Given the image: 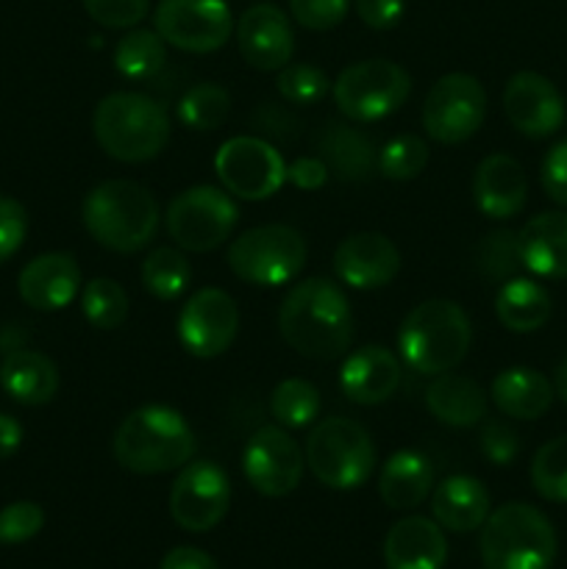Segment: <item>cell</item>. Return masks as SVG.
<instances>
[{"instance_id": "6da1fadb", "label": "cell", "mask_w": 567, "mask_h": 569, "mask_svg": "<svg viewBox=\"0 0 567 569\" xmlns=\"http://www.w3.org/2000/svg\"><path fill=\"white\" fill-rule=\"evenodd\" d=\"M278 331L295 353L334 361L354 342V311L337 283L328 278H306L284 298Z\"/></svg>"}, {"instance_id": "7a4b0ae2", "label": "cell", "mask_w": 567, "mask_h": 569, "mask_svg": "<svg viewBox=\"0 0 567 569\" xmlns=\"http://www.w3.org/2000/svg\"><path fill=\"white\" fill-rule=\"evenodd\" d=\"M195 431L181 411L150 403L131 411L115 433V459L137 476H161L181 470L195 456Z\"/></svg>"}, {"instance_id": "3957f363", "label": "cell", "mask_w": 567, "mask_h": 569, "mask_svg": "<svg viewBox=\"0 0 567 569\" xmlns=\"http://www.w3.org/2000/svg\"><path fill=\"white\" fill-rule=\"evenodd\" d=\"M81 220L89 237L115 253H137L148 248L159 231V206L142 183L103 181L83 198Z\"/></svg>"}, {"instance_id": "277c9868", "label": "cell", "mask_w": 567, "mask_h": 569, "mask_svg": "<svg viewBox=\"0 0 567 569\" xmlns=\"http://www.w3.org/2000/svg\"><path fill=\"white\" fill-rule=\"evenodd\" d=\"M472 342V326L459 303L445 298L426 300L404 317L398 353L417 376H442L465 361Z\"/></svg>"}, {"instance_id": "5b68a950", "label": "cell", "mask_w": 567, "mask_h": 569, "mask_svg": "<svg viewBox=\"0 0 567 569\" xmlns=\"http://www.w3.org/2000/svg\"><path fill=\"white\" fill-rule=\"evenodd\" d=\"M92 131L106 156L122 164H142L167 148L172 126L165 106L150 94L115 92L94 106Z\"/></svg>"}, {"instance_id": "8992f818", "label": "cell", "mask_w": 567, "mask_h": 569, "mask_svg": "<svg viewBox=\"0 0 567 569\" xmlns=\"http://www.w3.org/2000/svg\"><path fill=\"white\" fill-rule=\"evenodd\" d=\"M478 548L484 569H550L556 559V531L534 506L506 503L489 511Z\"/></svg>"}, {"instance_id": "52a82bcc", "label": "cell", "mask_w": 567, "mask_h": 569, "mask_svg": "<svg viewBox=\"0 0 567 569\" xmlns=\"http://www.w3.org/2000/svg\"><path fill=\"white\" fill-rule=\"evenodd\" d=\"M306 465L328 489H359L376 470V445L361 422L328 417L311 428L306 439Z\"/></svg>"}, {"instance_id": "ba28073f", "label": "cell", "mask_w": 567, "mask_h": 569, "mask_svg": "<svg viewBox=\"0 0 567 569\" xmlns=\"http://www.w3.org/2000/svg\"><path fill=\"white\" fill-rule=\"evenodd\" d=\"M306 239L292 226H259L239 233L228 248V267L233 276L253 287H284L306 267Z\"/></svg>"}, {"instance_id": "9c48e42d", "label": "cell", "mask_w": 567, "mask_h": 569, "mask_svg": "<svg viewBox=\"0 0 567 569\" xmlns=\"http://www.w3.org/2000/svg\"><path fill=\"white\" fill-rule=\"evenodd\" d=\"M239 222V206L226 189L200 187L183 189L165 211V228L172 242L189 253H211L231 239Z\"/></svg>"}, {"instance_id": "30bf717a", "label": "cell", "mask_w": 567, "mask_h": 569, "mask_svg": "<svg viewBox=\"0 0 567 569\" xmlns=\"http://www.w3.org/2000/svg\"><path fill=\"white\" fill-rule=\"evenodd\" d=\"M334 103L350 122H376L395 114L411 94V76L387 59L345 67L331 83Z\"/></svg>"}, {"instance_id": "8fae6325", "label": "cell", "mask_w": 567, "mask_h": 569, "mask_svg": "<svg viewBox=\"0 0 567 569\" xmlns=\"http://www.w3.org/2000/svg\"><path fill=\"white\" fill-rule=\"evenodd\" d=\"M487 92L467 72H448L422 100V128L439 144H461L484 126Z\"/></svg>"}, {"instance_id": "7c38bea8", "label": "cell", "mask_w": 567, "mask_h": 569, "mask_svg": "<svg viewBox=\"0 0 567 569\" xmlns=\"http://www.w3.org/2000/svg\"><path fill=\"white\" fill-rule=\"evenodd\" d=\"M215 172L222 189L239 200H267L287 183V161L261 137H233L220 144Z\"/></svg>"}, {"instance_id": "4fadbf2b", "label": "cell", "mask_w": 567, "mask_h": 569, "mask_svg": "<svg viewBox=\"0 0 567 569\" xmlns=\"http://www.w3.org/2000/svg\"><path fill=\"white\" fill-rule=\"evenodd\" d=\"M153 26L183 53H215L231 39L233 14L226 0H159Z\"/></svg>"}, {"instance_id": "5bb4252c", "label": "cell", "mask_w": 567, "mask_h": 569, "mask_svg": "<svg viewBox=\"0 0 567 569\" xmlns=\"http://www.w3.org/2000/svg\"><path fill=\"white\" fill-rule=\"evenodd\" d=\"M231 506V481L215 461H189L170 489V517L189 533H206L222 522Z\"/></svg>"}, {"instance_id": "9a60e30c", "label": "cell", "mask_w": 567, "mask_h": 569, "mask_svg": "<svg viewBox=\"0 0 567 569\" xmlns=\"http://www.w3.org/2000/svg\"><path fill=\"white\" fill-rule=\"evenodd\" d=\"M306 456L281 426H261L248 439L242 453L245 481L265 498H284L295 492L304 478Z\"/></svg>"}, {"instance_id": "2e32d148", "label": "cell", "mask_w": 567, "mask_h": 569, "mask_svg": "<svg viewBox=\"0 0 567 569\" xmlns=\"http://www.w3.org/2000/svg\"><path fill=\"white\" fill-rule=\"evenodd\" d=\"M239 333V309L226 289H198L178 315V342L195 359H217Z\"/></svg>"}, {"instance_id": "e0dca14e", "label": "cell", "mask_w": 567, "mask_h": 569, "mask_svg": "<svg viewBox=\"0 0 567 569\" xmlns=\"http://www.w3.org/2000/svg\"><path fill=\"white\" fill-rule=\"evenodd\" d=\"M504 114L517 133L528 139L554 137L565 126V98L539 72H515L504 89Z\"/></svg>"}, {"instance_id": "ac0fdd59", "label": "cell", "mask_w": 567, "mask_h": 569, "mask_svg": "<svg viewBox=\"0 0 567 569\" xmlns=\"http://www.w3.org/2000/svg\"><path fill=\"white\" fill-rule=\"evenodd\" d=\"M334 272L350 289H381L400 272V250L378 231L350 233L334 250Z\"/></svg>"}, {"instance_id": "d6986e66", "label": "cell", "mask_w": 567, "mask_h": 569, "mask_svg": "<svg viewBox=\"0 0 567 569\" xmlns=\"http://www.w3.org/2000/svg\"><path fill=\"white\" fill-rule=\"evenodd\" d=\"M233 31H237L239 53L253 70L278 72L292 59L295 33L289 17L278 6H250L248 11H242Z\"/></svg>"}, {"instance_id": "ffe728a7", "label": "cell", "mask_w": 567, "mask_h": 569, "mask_svg": "<svg viewBox=\"0 0 567 569\" xmlns=\"http://www.w3.org/2000/svg\"><path fill=\"white\" fill-rule=\"evenodd\" d=\"M17 292L37 311H61L81 292V267L70 253H42L17 278Z\"/></svg>"}, {"instance_id": "44dd1931", "label": "cell", "mask_w": 567, "mask_h": 569, "mask_svg": "<svg viewBox=\"0 0 567 569\" xmlns=\"http://www.w3.org/2000/svg\"><path fill=\"white\" fill-rule=\"evenodd\" d=\"M476 209L489 220H511L528 200V178L520 161L506 153H493L478 161L472 176Z\"/></svg>"}, {"instance_id": "7402d4cb", "label": "cell", "mask_w": 567, "mask_h": 569, "mask_svg": "<svg viewBox=\"0 0 567 569\" xmlns=\"http://www.w3.org/2000/svg\"><path fill=\"white\" fill-rule=\"evenodd\" d=\"M342 395L356 406H378L400 387V361L384 345L354 350L339 370Z\"/></svg>"}, {"instance_id": "603a6c76", "label": "cell", "mask_w": 567, "mask_h": 569, "mask_svg": "<svg viewBox=\"0 0 567 569\" xmlns=\"http://www.w3.org/2000/svg\"><path fill=\"white\" fill-rule=\"evenodd\" d=\"M448 559V542L437 520L404 517L389 528L384 539L387 569H442Z\"/></svg>"}, {"instance_id": "cb8c5ba5", "label": "cell", "mask_w": 567, "mask_h": 569, "mask_svg": "<svg viewBox=\"0 0 567 569\" xmlns=\"http://www.w3.org/2000/svg\"><path fill=\"white\" fill-rule=\"evenodd\" d=\"M520 259L528 272L550 281L567 278V214L543 211L520 228Z\"/></svg>"}, {"instance_id": "d4e9b609", "label": "cell", "mask_w": 567, "mask_h": 569, "mask_svg": "<svg viewBox=\"0 0 567 569\" xmlns=\"http://www.w3.org/2000/svg\"><path fill=\"white\" fill-rule=\"evenodd\" d=\"M489 398L500 415L511 420L534 422L554 406V383L534 367H509L498 372L489 387Z\"/></svg>"}, {"instance_id": "484cf974", "label": "cell", "mask_w": 567, "mask_h": 569, "mask_svg": "<svg viewBox=\"0 0 567 569\" xmlns=\"http://www.w3.org/2000/svg\"><path fill=\"white\" fill-rule=\"evenodd\" d=\"M431 515L439 528L470 533L489 517V492L478 478L448 476L431 495Z\"/></svg>"}, {"instance_id": "4316f807", "label": "cell", "mask_w": 567, "mask_h": 569, "mask_svg": "<svg viewBox=\"0 0 567 569\" xmlns=\"http://www.w3.org/2000/svg\"><path fill=\"white\" fill-rule=\"evenodd\" d=\"M426 409L450 428H472L487 417V395L472 378L459 372L434 376L426 389Z\"/></svg>"}, {"instance_id": "83f0119b", "label": "cell", "mask_w": 567, "mask_h": 569, "mask_svg": "<svg viewBox=\"0 0 567 569\" xmlns=\"http://www.w3.org/2000/svg\"><path fill=\"white\" fill-rule=\"evenodd\" d=\"M317 150L328 164V172L339 181L359 183L378 170V153L370 139L345 122H328L317 139Z\"/></svg>"}, {"instance_id": "f1b7e54d", "label": "cell", "mask_w": 567, "mask_h": 569, "mask_svg": "<svg viewBox=\"0 0 567 569\" xmlns=\"http://www.w3.org/2000/svg\"><path fill=\"white\" fill-rule=\"evenodd\" d=\"M434 489V465L420 450H398L387 459L378 476V495L395 511L420 506Z\"/></svg>"}, {"instance_id": "f546056e", "label": "cell", "mask_w": 567, "mask_h": 569, "mask_svg": "<svg viewBox=\"0 0 567 569\" xmlns=\"http://www.w3.org/2000/svg\"><path fill=\"white\" fill-rule=\"evenodd\" d=\"M0 387L22 406H44L59 392V370L37 350H11L0 365Z\"/></svg>"}, {"instance_id": "4dcf8cb0", "label": "cell", "mask_w": 567, "mask_h": 569, "mask_svg": "<svg viewBox=\"0 0 567 569\" xmlns=\"http://www.w3.org/2000/svg\"><path fill=\"white\" fill-rule=\"evenodd\" d=\"M550 295L543 283L531 278H509L500 283L498 298H495V315L500 326L509 328L511 333H534L550 320Z\"/></svg>"}, {"instance_id": "1f68e13d", "label": "cell", "mask_w": 567, "mask_h": 569, "mask_svg": "<svg viewBox=\"0 0 567 569\" xmlns=\"http://www.w3.org/2000/svg\"><path fill=\"white\" fill-rule=\"evenodd\" d=\"M167 64V42L150 28H128L115 48V67L128 81H150Z\"/></svg>"}, {"instance_id": "d6a6232c", "label": "cell", "mask_w": 567, "mask_h": 569, "mask_svg": "<svg viewBox=\"0 0 567 569\" xmlns=\"http://www.w3.org/2000/svg\"><path fill=\"white\" fill-rule=\"evenodd\" d=\"M192 281V264L181 248H153L142 261V287L156 300H178Z\"/></svg>"}, {"instance_id": "836d02e7", "label": "cell", "mask_w": 567, "mask_h": 569, "mask_svg": "<svg viewBox=\"0 0 567 569\" xmlns=\"http://www.w3.org/2000/svg\"><path fill=\"white\" fill-rule=\"evenodd\" d=\"M322 400L306 378H284L270 395V411L281 428H306L320 417Z\"/></svg>"}, {"instance_id": "e575fe53", "label": "cell", "mask_w": 567, "mask_h": 569, "mask_svg": "<svg viewBox=\"0 0 567 569\" xmlns=\"http://www.w3.org/2000/svg\"><path fill=\"white\" fill-rule=\"evenodd\" d=\"M131 300L115 278H92L81 289V311L87 322L98 331H115L128 320Z\"/></svg>"}, {"instance_id": "d590c367", "label": "cell", "mask_w": 567, "mask_h": 569, "mask_svg": "<svg viewBox=\"0 0 567 569\" xmlns=\"http://www.w3.org/2000/svg\"><path fill=\"white\" fill-rule=\"evenodd\" d=\"M231 111V98L220 83H195L181 100H178V120L192 131H215L226 122Z\"/></svg>"}, {"instance_id": "8d00e7d4", "label": "cell", "mask_w": 567, "mask_h": 569, "mask_svg": "<svg viewBox=\"0 0 567 569\" xmlns=\"http://www.w3.org/2000/svg\"><path fill=\"white\" fill-rule=\"evenodd\" d=\"M478 272H481L487 281L504 283L509 278L517 276V270L523 267L520 259V233L511 231V228H495L487 237H481L476 250Z\"/></svg>"}, {"instance_id": "74e56055", "label": "cell", "mask_w": 567, "mask_h": 569, "mask_svg": "<svg viewBox=\"0 0 567 569\" xmlns=\"http://www.w3.org/2000/svg\"><path fill=\"white\" fill-rule=\"evenodd\" d=\"M531 487L550 503H567V433L550 439L534 453Z\"/></svg>"}, {"instance_id": "f35d334b", "label": "cell", "mask_w": 567, "mask_h": 569, "mask_svg": "<svg viewBox=\"0 0 567 569\" xmlns=\"http://www.w3.org/2000/svg\"><path fill=\"white\" fill-rule=\"evenodd\" d=\"M428 164V144L426 139L415 133H404L387 142L378 153V172L389 181H411L420 176Z\"/></svg>"}, {"instance_id": "ab89813d", "label": "cell", "mask_w": 567, "mask_h": 569, "mask_svg": "<svg viewBox=\"0 0 567 569\" xmlns=\"http://www.w3.org/2000/svg\"><path fill=\"white\" fill-rule=\"evenodd\" d=\"M331 83L326 72L315 64H287L278 70L276 87L287 103L292 106H315L331 92Z\"/></svg>"}, {"instance_id": "60d3db41", "label": "cell", "mask_w": 567, "mask_h": 569, "mask_svg": "<svg viewBox=\"0 0 567 569\" xmlns=\"http://www.w3.org/2000/svg\"><path fill=\"white\" fill-rule=\"evenodd\" d=\"M44 526V511L31 500H17L0 509V545H22Z\"/></svg>"}, {"instance_id": "b9f144b4", "label": "cell", "mask_w": 567, "mask_h": 569, "mask_svg": "<svg viewBox=\"0 0 567 569\" xmlns=\"http://www.w3.org/2000/svg\"><path fill=\"white\" fill-rule=\"evenodd\" d=\"M87 14L103 28H137L148 17L150 0H81Z\"/></svg>"}, {"instance_id": "7bdbcfd3", "label": "cell", "mask_w": 567, "mask_h": 569, "mask_svg": "<svg viewBox=\"0 0 567 569\" xmlns=\"http://www.w3.org/2000/svg\"><path fill=\"white\" fill-rule=\"evenodd\" d=\"M350 0H289L295 20L309 31H331L348 17Z\"/></svg>"}, {"instance_id": "ee69618b", "label": "cell", "mask_w": 567, "mask_h": 569, "mask_svg": "<svg viewBox=\"0 0 567 569\" xmlns=\"http://www.w3.org/2000/svg\"><path fill=\"white\" fill-rule=\"evenodd\" d=\"M481 453L493 461L495 467H509L520 456V437L504 420H484L481 428Z\"/></svg>"}, {"instance_id": "f6af8a7d", "label": "cell", "mask_w": 567, "mask_h": 569, "mask_svg": "<svg viewBox=\"0 0 567 569\" xmlns=\"http://www.w3.org/2000/svg\"><path fill=\"white\" fill-rule=\"evenodd\" d=\"M28 237V211L14 198L0 194V264L22 248Z\"/></svg>"}, {"instance_id": "bcb514c9", "label": "cell", "mask_w": 567, "mask_h": 569, "mask_svg": "<svg viewBox=\"0 0 567 569\" xmlns=\"http://www.w3.org/2000/svg\"><path fill=\"white\" fill-rule=\"evenodd\" d=\"M539 181H543L545 194L561 209H567V139L556 142L554 148L545 153L543 170H539Z\"/></svg>"}, {"instance_id": "7dc6e473", "label": "cell", "mask_w": 567, "mask_h": 569, "mask_svg": "<svg viewBox=\"0 0 567 569\" xmlns=\"http://www.w3.org/2000/svg\"><path fill=\"white\" fill-rule=\"evenodd\" d=\"M354 6L359 20L372 31H389L406 11V0H354Z\"/></svg>"}, {"instance_id": "c3c4849f", "label": "cell", "mask_w": 567, "mask_h": 569, "mask_svg": "<svg viewBox=\"0 0 567 569\" xmlns=\"http://www.w3.org/2000/svg\"><path fill=\"white\" fill-rule=\"evenodd\" d=\"M331 178L328 172V164L320 159V156H300L292 164H287V181L292 187L306 189V192H315V189H322Z\"/></svg>"}, {"instance_id": "681fc988", "label": "cell", "mask_w": 567, "mask_h": 569, "mask_svg": "<svg viewBox=\"0 0 567 569\" xmlns=\"http://www.w3.org/2000/svg\"><path fill=\"white\" fill-rule=\"evenodd\" d=\"M159 569H220V567H217V561L211 559L209 553L183 545V548H172L170 553L165 556V561H161Z\"/></svg>"}, {"instance_id": "f907efd6", "label": "cell", "mask_w": 567, "mask_h": 569, "mask_svg": "<svg viewBox=\"0 0 567 569\" xmlns=\"http://www.w3.org/2000/svg\"><path fill=\"white\" fill-rule=\"evenodd\" d=\"M22 445V426L11 415H0V461L11 459Z\"/></svg>"}, {"instance_id": "816d5d0a", "label": "cell", "mask_w": 567, "mask_h": 569, "mask_svg": "<svg viewBox=\"0 0 567 569\" xmlns=\"http://www.w3.org/2000/svg\"><path fill=\"white\" fill-rule=\"evenodd\" d=\"M550 383H554L556 398H559L561 403H567V356L559 361V365H556L554 381H550Z\"/></svg>"}]
</instances>
